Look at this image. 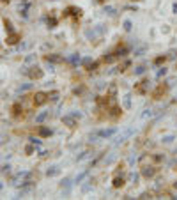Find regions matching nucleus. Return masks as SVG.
<instances>
[{
  "mask_svg": "<svg viewBox=\"0 0 177 200\" xmlns=\"http://www.w3.org/2000/svg\"><path fill=\"white\" fill-rule=\"evenodd\" d=\"M34 101H35V104H43V103L46 101V96H44V94H37Z\"/></svg>",
  "mask_w": 177,
  "mask_h": 200,
  "instance_id": "nucleus-1",
  "label": "nucleus"
},
{
  "mask_svg": "<svg viewBox=\"0 0 177 200\" xmlns=\"http://www.w3.org/2000/svg\"><path fill=\"white\" fill-rule=\"evenodd\" d=\"M16 39H18V35H16V34H12V35L9 37V43H11V44H14V43H16Z\"/></svg>",
  "mask_w": 177,
  "mask_h": 200,
  "instance_id": "nucleus-2",
  "label": "nucleus"
}]
</instances>
